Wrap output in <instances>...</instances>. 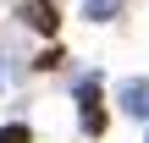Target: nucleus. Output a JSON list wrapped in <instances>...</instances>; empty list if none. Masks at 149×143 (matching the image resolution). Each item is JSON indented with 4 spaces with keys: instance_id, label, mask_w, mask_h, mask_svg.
Segmentation results:
<instances>
[{
    "instance_id": "4",
    "label": "nucleus",
    "mask_w": 149,
    "mask_h": 143,
    "mask_svg": "<svg viewBox=\"0 0 149 143\" xmlns=\"http://www.w3.org/2000/svg\"><path fill=\"white\" fill-rule=\"evenodd\" d=\"M122 6H127V0H83V17H88V22H111Z\"/></svg>"
},
{
    "instance_id": "3",
    "label": "nucleus",
    "mask_w": 149,
    "mask_h": 143,
    "mask_svg": "<svg viewBox=\"0 0 149 143\" xmlns=\"http://www.w3.org/2000/svg\"><path fill=\"white\" fill-rule=\"evenodd\" d=\"M33 33H55L61 28V11H55V0H22V11H17Z\"/></svg>"
},
{
    "instance_id": "5",
    "label": "nucleus",
    "mask_w": 149,
    "mask_h": 143,
    "mask_svg": "<svg viewBox=\"0 0 149 143\" xmlns=\"http://www.w3.org/2000/svg\"><path fill=\"white\" fill-rule=\"evenodd\" d=\"M0 143H33V132H28L22 121H6V127H0Z\"/></svg>"
},
{
    "instance_id": "1",
    "label": "nucleus",
    "mask_w": 149,
    "mask_h": 143,
    "mask_svg": "<svg viewBox=\"0 0 149 143\" xmlns=\"http://www.w3.org/2000/svg\"><path fill=\"white\" fill-rule=\"evenodd\" d=\"M77 110H83V132L100 138L105 132V105H100V77H83L77 83Z\"/></svg>"
},
{
    "instance_id": "2",
    "label": "nucleus",
    "mask_w": 149,
    "mask_h": 143,
    "mask_svg": "<svg viewBox=\"0 0 149 143\" xmlns=\"http://www.w3.org/2000/svg\"><path fill=\"white\" fill-rule=\"evenodd\" d=\"M116 105H122L127 116H138V121H149V77H127V83L116 88Z\"/></svg>"
}]
</instances>
